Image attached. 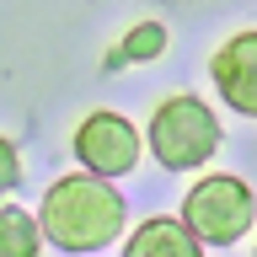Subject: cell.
Segmentation results:
<instances>
[{
	"instance_id": "obj_1",
	"label": "cell",
	"mask_w": 257,
	"mask_h": 257,
	"mask_svg": "<svg viewBox=\"0 0 257 257\" xmlns=\"http://www.w3.org/2000/svg\"><path fill=\"white\" fill-rule=\"evenodd\" d=\"M43 241H54L59 252H102L123 236L128 225V204L107 177L75 172V177H54L38 209Z\"/></svg>"
},
{
	"instance_id": "obj_2",
	"label": "cell",
	"mask_w": 257,
	"mask_h": 257,
	"mask_svg": "<svg viewBox=\"0 0 257 257\" xmlns=\"http://www.w3.org/2000/svg\"><path fill=\"white\" fill-rule=\"evenodd\" d=\"M220 140H225V128L214 118V107L204 96H188V91L156 102L150 128H145V145H150V156L166 172H198V166H209Z\"/></svg>"
},
{
	"instance_id": "obj_3",
	"label": "cell",
	"mask_w": 257,
	"mask_h": 257,
	"mask_svg": "<svg viewBox=\"0 0 257 257\" xmlns=\"http://www.w3.org/2000/svg\"><path fill=\"white\" fill-rule=\"evenodd\" d=\"M177 220L188 225L204 246H236L257 225V193H252L246 177H230V172L198 177L188 188V198H182V214Z\"/></svg>"
},
{
	"instance_id": "obj_4",
	"label": "cell",
	"mask_w": 257,
	"mask_h": 257,
	"mask_svg": "<svg viewBox=\"0 0 257 257\" xmlns=\"http://www.w3.org/2000/svg\"><path fill=\"white\" fill-rule=\"evenodd\" d=\"M75 161L86 166L91 177H128L134 166H140V150H145V134L134 123H128L123 112H86L75 123Z\"/></svg>"
},
{
	"instance_id": "obj_5",
	"label": "cell",
	"mask_w": 257,
	"mask_h": 257,
	"mask_svg": "<svg viewBox=\"0 0 257 257\" xmlns=\"http://www.w3.org/2000/svg\"><path fill=\"white\" fill-rule=\"evenodd\" d=\"M209 75H214V91L225 96V107H236L241 118H257V27L225 38L209 59Z\"/></svg>"
},
{
	"instance_id": "obj_6",
	"label": "cell",
	"mask_w": 257,
	"mask_h": 257,
	"mask_svg": "<svg viewBox=\"0 0 257 257\" xmlns=\"http://www.w3.org/2000/svg\"><path fill=\"white\" fill-rule=\"evenodd\" d=\"M123 257H204V241L172 214H150V220H140L128 230Z\"/></svg>"
},
{
	"instance_id": "obj_7",
	"label": "cell",
	"mask_w": 257,
	"mask_h": 257,
	"mask_svg": "<svg viewBox=\"0 0 257 257\" xmlns=\"http://www.w3.org/2000/svg\"><path fill=\"white\" fill-rule=\"evenodd\" d=\"M0 257H43V225L16 204H0Z\"/></svg>"
},
{
	"instance_id": "obj_8",
	"label": "cell",
	"mask_w": 257,
	"mask_h": 257,
	"mask_svg": "<svg viewBox=\"0 0 257 257\" xmlns=\"http://www.w3.org/2000/svg\"><path fill=\"white\" fill-rule=\"evenodd\" d=\"M161 48H166V27L161 22H140V27L123 32V43L112 54L107 64H123V59H161Z\"/></svg>"
},
{
	"instance_id": "obj_9",
	"label": "cell",
	"mask_w": 257,
	"mask_h": 257,
	"mask_svg": "<svg viewBox=\"0 0 257 257\" xmlns=\"http://www.w3.org/2000/svg\"><path fill=\"white\" fill-rule=\"evenodd\" d=\"M22 188V156H16V145L0 134V193Z\"/></svg>"
}]
</instances>
